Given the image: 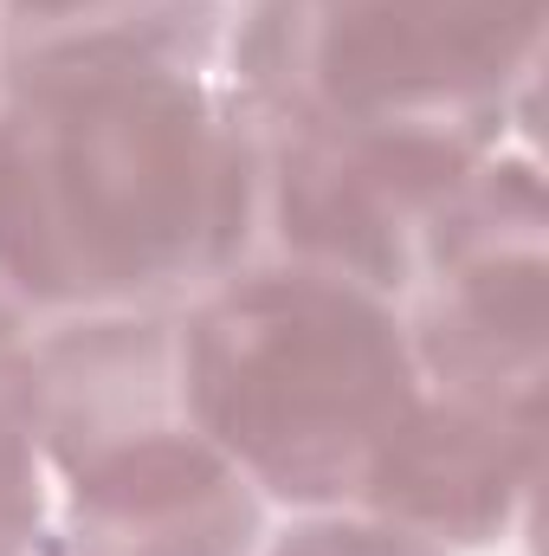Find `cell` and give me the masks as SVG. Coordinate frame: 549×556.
Segmentation results:
<instances>
[{
    "mask_svg": "<svg viewBox=\"0 0 549 556\" xmlns=\"http://www.w3.org/2000/svg\"><path fill=\"white\" fill-rule=\"evenodd\" d=\"M544 72V0H240L227 78L253 117L498 155Z\"/></svg>",
    "mask_w": 549,
    "mask_h": 556,
    "instance_id": "obj_3",
    "label": "cell"
},
{
    "mask_svg": "<svg viewBox=\"0 0 549 556\" xmlns=\"http://www.w3.org/2000/svg\"><path fill=\"white\" fill-rule=\"evenodd\" d=\"M39 446L65 485L39 556H253L266 498L194 427L181 311L72 317L33 350Z\"/></svg>",
    "mask_w": 549,
    "mask_h": 556,
    "instance_id": "obj_4",
    "label": "cell"
},
{
    "mask_svg": "<svg viewBox=\"0 0 549 556\" xmlns=\"http://www.w3.org/2000/svg\"><path fill=\"white\" fill-rule=\"evenodd\" d=\"M537 466H544V420L478 408L420 382V402L382 446L356 505L439 551L446 544L478 551L511 538V525L531 511Z\"/></svg>",
    "mask_w": 549,
    "mask_h": 556,
    "instance_id": "obj_7",
    "label": "cell"
},
{
    "mask_svg": "<svg viewBox=\"0 0 549 556\" xmlns=\"http://www.w3.org/2000/svg\"><path fill=\"white\" fill-rule=\"evenodd\" d=\"M408 350L426 389L544 420L549 207L531 155H485L439 207L408 285Z\"/></svg>",
    "mask_w": 549,
    "mask_h": 556,
    "instance_id": "obj_5",
    "label": "cell"
},
{
    "mask_svg": "<svg viewBox=\"0 0 549 556\" xmlns=\"http://www.w3.org/2000/svg\"><path fill=\"white\" fill-rule=\"evenodd\" d=\"M227 0H0V330L181 311L253 266Z\"/></svg>",
    "mask_w": 549,
    "mask_h": 556,
    "instance_id": "obj_1",
    "label": "cell"
},
{
    "mask_svg": "<svg viewBox=\"0 0 549 556\" xmlns=\"http://www.w3.org/2000/svg\"><path fill=\"white\" fill-rule=\"evenodd\" d=\"M259 137V240L272 260L317 266L382 298H408L420 247L452 188L485 162L446 142L330 137L253 117Z\"/></svg>",
    "mask_w": 549,
    "mask_h": 556,
    "instance_id": "obj_6",
    "label": "cell"
},
{
    "mask_svg": "<svg viewBox=\"0 0 549 556\" xmlns=\"http://www.w3.org/2000/svg\"><path fill=\"white\" fill-rule=\"evenodd\" d=\"M46 544V446H39V369L20 337L0 330V556Z\"/></svg>",
    "mask_w": 549,
    "mask_h": 556,
    "instance_id": "obj_8",
    "label": "cell"
},
{
    "mask_svg": "<svg viewBox=\"0 0 549 556\" xmlns=\"http://www.w3.org/2000/svg\"><path fill=\"white\" fill-rule=\"evenodd\" d=\"M181 395L259 498L356 505L420 369L395 298L259 260L181 304Z\"/></svg>",
    "mask_w": 549,
    "mask_h": 556,
    "instance_id": "obj_2",
    "label": "cell"
},
{
    "mask_svg": "<svg viewBox=\"0 0 549 556\" xmlns=\"http://www.w3.org/2000/svg\"><path fill=\"white\" fill-rule=\"evenodd\" d=\"M272 556H446L439 544H426V538H413V531H395V525H382V518H304V525H291L284 538L272 544Z\"/></svg>",
    "mask_w": 549,
    "mask_h": 556,
    "instance_id": "obj_9",
    "label": "cell"
}]
</instances>
